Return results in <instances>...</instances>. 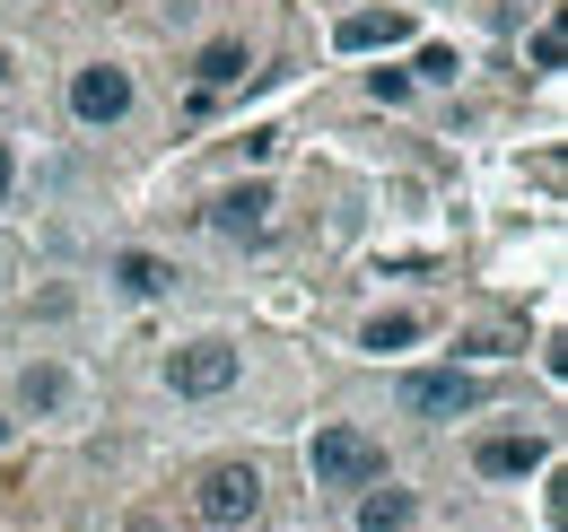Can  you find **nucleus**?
<instances>
[{
	"label": "nucleus",
	"instance_id": "obj_1",
	"mask_svg": "<svg viewBox=\"0 0 568 532\" xmlns=\"http://www.w3.org/2000/svg\"><path fill=\"white\" fill-rule=\"evenodd\" d=\"M306 480L315 489H367V480H385V446L351 419H333V428L306 437Z\"/></svg>",
	"mask_w": 568,
	"mask_h": 532
},
{
	"label": "nucleus",
	"instance_id": "obj_2",
	"mask_svg": "<svg viewBox=\"0 0 568 532\" xmlns=\"http://www.w3.org/2000/svg\"><path fill=\"white\" fill-rule=\"evenodd\" d=\"M236 376H245V349L236 340H184L166 358V393H184V401H219Z\"/></svg>",
	"mask_w": 568,
	"mask_h": 532
},
{
	"label": "nucleus",
	"instance_id": "obj_3",
	"mask_svg": "<svg viewBox=\"0 0 568 532\" xmlns=\"http://www.w3.org/2000/svg\"><path fill=\"white\" fill-rule=\"evenodd\" d=\"M123 114H132V70H123V62H79L71 70V123L114 132Z\"/></svg>",
	"mask_w": 568,
	"mask_h": 532
},
{
	"label": "nucleus",
	"instance_id": "obj_4",
	"mask_svg": "<svg viewBox=\"0 0 568 532\" xmlns=\"http://www.w3.org/2000/svg\"><path fill=\"white\" fill-rule=\"evenodd\" d=\"M193 507H202V524H219V532L254 524V515H263V471H254V463H211Z\"/></svg>",
	"mask_w": 568,
	"mask_h": 532
},
{
	"label": "nucleus",
	"instance_id": "obj_5",
	"mask_svg": "<svg viewBox=\"0 0 568 532\" xmlns=\"http://www.w3.org/2000/svg\"><path fill=\"white\" fill-rule=\"evenodd\" d=\"M403 410L412 419H464V410H481V376H464V367H428V376H403Z\"/></svg>",
	"mask_w": 568,
	"mask_h": 532
},
{
	"label": "nucleus",
	"instance_id": "obj_6",
	"mask_svg": "<svg viewBox=\"0 0 568 532\" xmlns=\"http://www.w3.org/2000/svg\"><path fill=\"white\" fill-rule=\"evenodd\" d=\"M272 209H281L272 184H227V193L211 201V236H227V245H263V236H272Z\"/></svg>",
	"mask_w": 568,
	"mask_h": 532
},
{
	"label": "nucleus",
	"instance_id": "obj_7",
	"mask_svg": "<svg viewBox=\"0 0 568 532\" xmlns=\"http://www.w3.org/2000/svg\"><path fill=\"white\" fill-rule=\"evenodd\" d=\"M175 279H184V270L166 263V254H141V245L105 263V288H114V297H132V306H158V297H175Z\"/></svg>",
	"mask_w": 568,
	"mask_h": 532
},
{
	"label": "nucleus",
	"instance_id": "obj_8",
	"mask_svg": "<svg viewBox=\"0 0 568 532\" xmlns=\"http://www.w3.org/2000/svg\"><path fill=\"white\" fill-rule=\"evenodd\" d=\"M9 410H27V419H62V410H71V367H53V358L18 367V385H9Z\"/></svg>",
	"mask_w": 568,
	"mask_h": 532
},
{
	"label": "nucleus",
	"instance_id": "obj_9",
	"mask_svg": "<svg viewBox=\"0 0 568 532\" xmlns=\"http://www.w3.org/2000/svg\"><path fill=\"white\" fill-rule=\"evenodd\" d=\"M542 463H551L542 437H481V446H473V471H481V480H525V471H542Z\"/></svg>",
	"mask_w": 568,
	"mask_h": 532
},
{
	"label": "nucleus",
	"instance_id": "obj_10",
	"mask_svg": "<svg viewBox=\"0 0 568 532\" xmlns=\"http://www.w3.org/2000/svg\"><path fill=\"white\" fill-rule=\"evenodd\" d=\"M245 70H254V53H245V35H211V44L193 53V88H202V96H219V88H236Z\"/></svg>",
	"mask_w": 568,
	"mask_h": 532
},
{
	"label": "nucleus",
	"instance_id": "obj_11",
	"mask_svg": "<svg viewBox=\"0 0 568 532\" xmlns=\"http://www.w3.org/2000/svg\"><path fill=\"white\" fill-rule=\"evenodd\" d=\"M403 35H412V18H403V9H358V18H342V35H333V44H342V53H376V44H403Z\"/></svg>",
	"mask_w": 568,
	"mask_h": 532
},
{
	"label": "nucleus",
	"instance_id": "obj_12",
	"mask_svg": "<svg viewBox=\"0 0 568 532\" xmlns=\"http://www.w3.org/2000/svg\"><path fill=\"white\" fill-rule=\"evenodd\" d=\"M412 515H420L412 489H376V480H367V498H358V532H412Z\"/></svg>",
	"mask_w": 568,
	"mask_h": 532
},
{
	"label": "nucleus",
	"instance_id": "obj_13",
	"mask_svg": "<svg viewBox=\"0 0 568 532\" xmlns=\"http://www.w3.org/2000/svg\"><path fill=\"white\" fill-rule=\"evenodd\" d=\"M420 332H428L420 315H376V324H367V332H358V340H367V349L385 358V349H412V340H420Z\"/></svg>",
	"mask_w": 568,
	"mask_h": 532
},
{
	"label": "nucleus",
	"instance_id": "obj_14",
	"mask_svg": "<svg viewBox=\"0 0 568 532\" xmlns=\"http://www.w3.org/2000/svg\"><path fill=\"white\" fill-rule=\"evenodd\" d=\"M525 62L542 70V79H551V70L568 62V35H560V18H542V27H534V44H525Z\"/></svg>",
	"mask_w": 568,
	"mask_h": 532
},
{
	"label": "nucleus",
	"instance_id": "obj_15",
	"mask_svg": "<svg viewBox=\"0 0 568 532\" xmlns=\"http://www.w3.org/2000/svg\"><path fill=\"white\" fill-rule=\"evenodd\" d=\"M455 70H464L455 44H428V53H420V79H428V88H455Z\"/></svg>",
	"mask_w": 568,
	"mask_h": 532
},
{
	"label": "nucleus",
	"instance_id": "obj_16",
	"mask_svg": "<svg viewBox=\"0 0 568 532\" xmlns=\"http://www.w3.org/2000/svg\"><path fill=\"white\" fill-rule=\"evenodd\" d=\"M367 96H376V105H403V96H412V70H367Z\"/></svg>",
	"mask_w": 568,
	"mask_h": 532
},
{
	"label": "nucleus",
	"instance_id": "obj_17",
	"mask_svg": "<svg viewBox=\"0 0 568 532\" xmlns=\"http://www.w3.org/2000/svg\"><path fill=\"white\" fill-rule=\"evenodd\" d=\"M9 184H18V149L0 140V201H9Z\"/></svg>",
	"mask_w": 568,
	"mask_h": 532
},
{
	"label": "nucleus",
	"instance_id": "obj_18",
	"mask_svg": "<svg viewBox=\"0 0 568 532\" xmlns=\"http://www.w3.org/2000/svg\"><path fill=\"white\" fill-rule=\"evenodd\" d=\"M9 437H18V410H9V401H0V446H9Z\"/></svg>",
	"mask_w": 568,
	"mask_h": 532
},
{
	"label": "nucleus",
	"instance_id": "obj_19",
	"mask_svg": "<svg viewBox=\"0 0 568 532\" xmlns=\"http://www.w3.org/2000/svg\"><path fill=\"white\" fill-rule=\"evenodd\" d=\"M9 70H18V53H9V44H0V88H9Z\"/></svg>",
	"mask_w": 568,
	"mask_h": 532
},
{
	"label": "nucleus",
	"instance_id": "obj_20",
	"mask_svg": "<svg viewBox=\"0 0 568 532\" xmlns=\"http://www.w3.org/2000/svg\"><path fill=\"white\" fill-rule=\"evenodd\" d=\"M132 532H158V524H132Z\"/></svg>",
	"mask_w": 568,
	"mask_h": 532
}]
</instances>
